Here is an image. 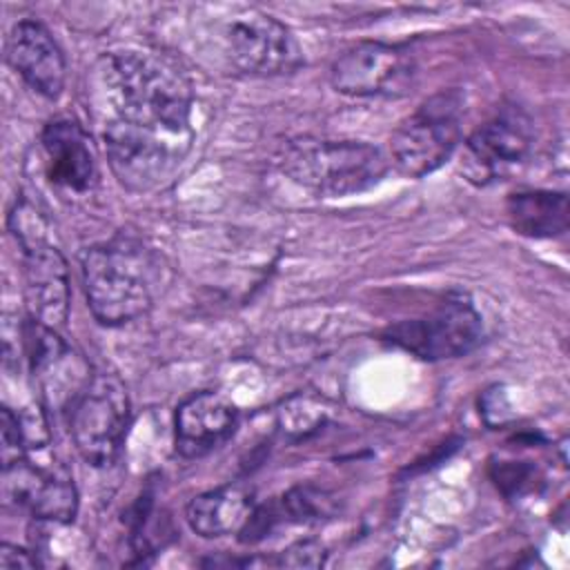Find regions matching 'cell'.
<instances>
[{
    "label": "cell",
    "mask_w": 570,
    "mask_h": 570,
    "mask_svg": "<svg viewBox=\"0 0 570 570\" xmlns=\"http://www.w3.org/2000/svg\"><path fill=\"white\" fill-rule=\"evenodd\" d=\"M96 96L107 163L118 183L142 194L169 180L194 142L187 76L151 51H109L96 65Z\"/></svg>",
    "instance_id": "cell-1"
},
{
    "label": "cell",
    "mask_w": 570,
    "mask_h": 570,
    "mask_svg": "<svg viewBox=\"0 0 570 570\" xmlns=\"http://www.w3.org/2000/svg\"><path fill=\"white\" fill-rule=\"evenodd\" d=\"M87 305L100 325L131 323L154 305L156 263L131 238L87 247L80 256Z\"/></svg>",
    "instance_id": "cell-2"
},
{
    "label": "cell",
    "mask_w": 570,
    "mask_h": 570,
    "mask_svg": "<svg viewBox=\"0 0 570 570\" xmlns=\"http://www.w3.org/2000/svg\"><path fill=\"white\" fill-rule=\"evenodd\" d=\"M278 167L316 196H350L379 185L390 160L365 140L294 138L283 145Z\"/></svg>",
    "instance_id": "cell-3"
},
{
    "label": "cell",
    "mask_w": 570,
    "mask_h": 570,
    "mask_svg": "<svg viewBox=\"0 0 570 570\" xmlns=\"http://www.w3.org/2000/svg\"><path fill=\"white\" fill-rule=\"evenodd\" d=\"M209 38L218 56L245 76L272 78L294 73L305 62L289 27L261 9L240 7L218 16Z\"/></svg>",
    "instance_id": "cell-4"
},
{
    "label": "cell",
    "mask_w": 570,
    "mask_h": 570,
    "mask_svg": "<svg viewBox=\"0 0 570 570\" xmlns=\"http://www.w3.org/2000/svg\"><path fill=\"white\" fill-rule=\"evenodd\" d=\"M465 96L443 89L423 100L392 134L390 160L401 176L423 178L450 160L461 142Z\"/></svg>",
    "instance_id": "cell-5"
},
{
    "label": "cell",
    "mask_w": 570,
    "mask_h": 570,
    "mask_svg": "<svg viewBox=\"0 0 570 570\" xmlns=\"http://www.w3.org/2000/svg\"><path fill=\"white\" fill-rule=\"evenodd\" d=\"M67 412L69 434L80 459L94 468L111 465L131 421L125 383L111 372H96Z\"/></svg>",
    "instance_id": "cell-6"
},
{
    "label": "cell",
    "mask_w": 570,
    "mask_h": 570,
    "mask_svg": "<svg viewBox=\"0 0 570 570\" xmlns=\"http://www.w3.org/2000/svg\"><path fill=\"white\" fill-rule=\"evenodd\" d=\"M481 314L461 294L443 298L421 316L396 321L383 332V341L423 361L463 356L481 343Z\"/></svg>",
    "instance_id": "cell-7"
},
{
    "label": "cell",
    "mask_w": 570,
    "mask_h": 570,
    "mask_svg": "<svg viewBox=\"0 0 570 570\" xmlns=\"http://www.w3.org/2000/svg\"><path fill=\"white\" fill-rule=\"evenodd\" d=\"M416 80L414 58L396 45L356 42L330 65V82L338 94L354 98H401Z\"/></svg>",
    "instance_id": "cell-8"
},
{
    "label": "cell",
    "mask_w": 570,
    "mask_h": 570,
    "mask_svg": "<svg viewBox=\"0 0 570 570\" xmlns=\"http://www.w3.org/2000/svg\"><path fill=\"white\" fill-rule=\"evenodd\" d=\"M4 503L27 510L33 519L71 523L78 512V492L71 472L60 461L36 463L29 456L2 468Z\"/></svg>",
    "instance_id": "cell-9"
},
{
    "label": "cell",
    "mask_w": 570,
    "mask_h": 570,
    "mask_svg": "<svg viewBox=\"0 0 570 570\" xmlns=\"http://www.w3.org/2000/svg\"><path fill=\"white\" fill-rule=\"evenodd\" d=\"M20 336L29 370L45 401L56 410H69L91 374L53 327L29 316L20 325Z\"/></svg>",
    "instance_id": "cell-10"
},
{
    "label": "cell",
    "mask_w": 570,
    "mask_h": 570,
    "mask_svg": "<svg viewBox=\"0 0 570 570\" xmlns=\"http://www.w3.org/2000/svg\"><path fill=\"white\" fill-rule=\"evenodd\" d=\"M532 145L534 125L530 116L517 105H505L470 134L465 142L468 171L481 183L503 176L530 156Z\"/></svg>",
    "instance_id": "cell-11"
},
{
    "label": "cell",
    "mask_w": 570,
    "mask_h": 570,
    "mask_svg": "<svg viewBox=\"0 0 570 570\" xmlns=\"http://www.w3.org/2000/svg\"><path fill=\"white\" fill-rule=\"evenodd\" d=\"M29 316L58 330L69 316V269L60 249L40 236L20 245Z\"/></svg>",
    "instance_id": "cell-12"
},
{
    "label": "cell",
    "mask_w": 570,
    "mask_h": 570,
    "mask_svg": "<svg viewBox=\"0 0 570 570\" xmlns=\"http://www.w3.org/2000/svg\"><path fill=\"white\" fill-rule=\"evenodd\" d=\"M7 65L40 96L58 98L67 80V60L51 36L38 20H18L4 42Z\"/></svg>",
    "instance_id": "cell-13"
},
{
    "label": "cell",
    "mask_w": 570,
    "mask_h": 570,
    "mask_svg": "<svg viewBox=\"0 0 570 570\" xmlns=\"http://www.w3.org/2000/svg\"><path fill=\"white\" fill-rule=\"evenodd\" d=\"M238 410L220 392L189 394L174 416V445L183 459H200L223 445L236 428Z\"/></svg>",
    "instance_id": "cell-14"
},
{
    "label": "cell",
    "mask_w": 570,
    "mask_h": 570,
    "mask_svg": "<svg viewBox=\"0 0 570 570\" xmlns=\"http://www.w3.org/2000/svg\"><path fill=\"white\" fill-rule=\"evenodd\" d=\"M47 178L67 191L85 194L96 185L98 163L89 134L71 118H56L40 134Z\"/></svg>",
    "instance_id": "cell-15"
},
{
    "label": "cell",
    "mask_w": 570,
    "mask_h": 570,
    "mask_svg": "<svg viewBox=\"0 0 570 570\" xmlns=\"http://www.w3.org/2000/svg\"><path fill=\"white\" fill-rule=\"evenodd\" d=\"M254 505L252 488L245 483H225L196 494L185 508V519L198 537L216 539L238 532Z\"/></svg>",
    "instance_id": "cell-16"
},
{
    "label": "cell",
    "mask_w": 570,
    "mask_h": 570,
    "mask_svg": "<svg viewBox=\"0 0 570 570\" xmlns=\"http://www.w3.org/2000/svg\"><path fill=\"white\" fill-rule=\"evenodd\" d=\"M510 227L528 238H557L568 229V196L552 189L514 191L505 200Z\"/></svg>",
    "instance_id": "cell-17"
},
{
    "label": "cell",
    "mask_w": 570,
    "mask_h": 570,
    "mask_svg": "<svg viewBox=\"0 0 570 570\" xmlns=\"http://www.w3.org/2000/svg\"><path fill=\"white\" fill-rule=\"evenodd\" d=\"M0 436H2V448H0L2 468L27 456V441H24L20 416L9 405H2L0 410Z\"/></svg>",
    "instance_id": "cell-18"
},
{
    "label": "cell",
    "mask_w": 570,
    "mask_h": 570,
    "mask_svg": "<svg viewBox=\"0 0 570 570\" xmlns=\"http://www.w3.org/2000/svg\"><path fill=\"white\" fill-rule=\"evenodd\" d=\"M325 548L316 541H296L283 552H278V559L274 561L281 568H321L325 563Z\"/></svg>",
    "instance_id": "cell-19"
},
{
    "label": "cell",
    "mask_w": 570,
    "mask_h": 570,
    "mask_svg": "<svg viewBox=\"0 0 570 570\" xmlns=\"http://www.w3.org/2000/svg\"><path fill=\"white\" fill-rule=\"evenodd\" d=\"M532 479H537V470L528 463H517V461H503L497 465V472H494V481L505 494H521L534 488Z\"/></svg>",
    "instance_id": "cell-20"
},
{
    "label": "cell",
    "mask_w": 570,
    "mask_h": 570,
    "mask_svg": "<svg viewBox=\"0 0 570 570\" xmlns=\"http://www.w3.org/2000/svg\"><path fill=\"white\" fill-rule=\"evenodd\" d=\"M0 566L4 570H18V568H38L40 561L33 552L24 550V548H18V546H11V543H2V550H0Z\"/></svg>",
    "instance_id": "cell-21"
}]
</instances>
